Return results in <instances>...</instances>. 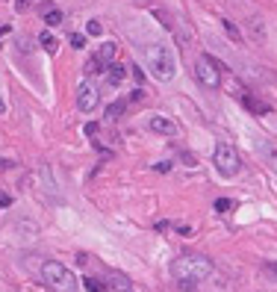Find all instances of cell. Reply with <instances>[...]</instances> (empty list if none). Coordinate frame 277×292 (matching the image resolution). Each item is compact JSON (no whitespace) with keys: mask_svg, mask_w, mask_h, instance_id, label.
<instances>
[{"mask_svg":"<svg viewBox=\"0 0 277 292\" xmlns=\"http://www.w3.org/2000/svg\"><path fill=\"white\" fill-rule=\"evenodd\" d=\"M133 3H136V6H151L154 0H133Z\"/></svg>","mask_w":277,"mask_h":292,"instance_id":"26","label":"cell"},{"mask_svg":"<svg viewBox=\"0 0 277 292\" xmlns=\"http://www.w3.org/2000/svg\"><path fill=\"white\" fill-rule=\"evenodd\" d=\"M124 77H127L124 65H115V62H112V65H109V71H106V80H109L112 86H118V83H121Z\"/></svg>","mask_w":277,"mask_h":292,"instance_id":"13","label":"cell"},{"mask_svg":"<svg viewBox=\"0 0 277 292\" xmlns=\"http://www.w3.org/2000/svg\"><path fill=\"white\" fill-rule=\"evenodd\" d=\"M98 103H101V89L91 86V83H83L80 92H77V106H80L83 112H95Z\"/></svg>","mask_w":277,"mask_h":292,"instance_id":"6","label":"cell"},{"mask_svg":"<svg viewBox=\"0 0 277 292\" xmlns=\"http://www.w3.org/2000/svg\"><path fill=\"white\" fill-rule=\"evenodd\" d=\"M212 162H215L218 174H224V177H233V174H239V169H242V159L236 154V148L227 145V142H218V145H215Z\"/></svg>","mask_w":277,"mask_h":292,"instance_id":"4","label":"cell"},{"mask_svg":"<svg viewBox=\"0 0 277 292\" xmlns=\"http://www.w3.org/2000/svg\"><path fill=\"white\" fill-rule=\"evenodd\" d=\"M41 280H44L53 292H77V277L71 275L68 266H62L59 260H44Z\"/></svg>","mask_w":277,"mask_h":292,"instance_id":"3","label":"cell"},{"mask_svg":"<svg viewBox=\"0 0 277 292\" xmlns=\"http://www.w3.org/2000/svg\"><path fill=\"white\" fill-rule=\"evenodd\" d=\"M239 98H242L245 109H248V112H254V115H268V112H271V103H265L262 98L251 95V92H239Z\"/></svg>","mask_w":277,"mask_h":292,"instance_id":"8","label":"cell"},{"mask_svg":"<svg viewBox=\"0 0 277 292\" xmlns=\"http://www.w3.org/2000/svg\"><path fill=\"white\" fill-rule=\"evenodd\" d=\"M71 48H77V51H83V48H86V38H83V35H80V33H74V35H71Z\"/></svg>","mask_w":277,"mask_h":292,"instance_id":"20","label":"cell"},{"mask_svg":"<svg viewBox=\"0 0 277 292\" xmlns=\"http://www.w3.org/2000/svg\"><path fill=\"white\" fill-rule=\"evenodd\" d=\"M221 24H224V33L236 41V45H242V33H239V27L233 24V21H227V18H221Z\"/></svg>","mask_w":277,"mask_h":292,"instance_id":"14","label":"cell"},{"mask_svg":"<svg viewBox=\"0 0 277 292\" xmlns=\"http://www.w3.org/2000/svg\"><path fill=\"white\" fill-rule=\"evenodd\" d=\"M151 130L159 133V136H168V139H174L177 133H180L177 121H171L168 115H154V118H151Z\"/></svg>","mask_w":277,"mask_h":292,"instance_id":"7","label":"cell"},{"mask_svg":"<svg viewBox=\"0 0 277 292\" xmlns=\"http://www.w3.org/2000/svg\"><path fill=\"white\" fill-rule=\"evenodd\" d=\"M41 45H44V51L48 53H56V38H53L51 33H41V38H38Z\"/></svg>","mask_w":277,"mask_h":292,"instance_id":"16","label":"cell"},{"mask_svg":"<svg viewBox=\"0 0 277 292\" xmlns=\"http://www.w3.org/2000/svg\"><path fill=\"white\" fill-rule=\"evenodd\" d=\"M124 109H127V101H115L106 106V121H118L124 115Z\"/></svg>","mask_w":277,"mask_h":292,"instance_id":"12","label":"cell"},{"mask_svg":"<svg viewBox=\"0 0 277 292\" xmlns=\"http://www.w3.org/2000/svg\"><path fill=\"white\" fill-rule=\"evenodd\" d=\"M221 68H224V65H221L215 56H209V53H204V56L195 62V74H198L201 86H207V89L221 86Z\"/></svg>","mask_w":277,"mask_h":292,"instance_id":"5","label":"cell"},{"mask_svg":"<svg viewBox=\"0 0 277 292\" xmlns=\"http://www.w3.org/2000/svg\"><path fill=\"white\" fill-rule=\"evenodd\" d=\"M130 101H145V89L138 86L136 92H133V98H130Z\"/></svg>","mask_w":277,"mask_h":292,"instance_id":"21","label":"cell"},{"mask_svg":"<svg viewBox=\"0 0 277 292\" xmlns=\"http://www.w3.org/2000/svg\"><path fill=\"white\" fill-rule=\"evenodd\" d=\"M12 204V198H9V195H0V206H9Z\"/></svg>","mask_w":277,"mask_h":292,"instance_id":"25","label":"cell"},{"mask_svg":"<svg viewBox=\"0 0 277 292\" xmlns=\"http://www.w3.org/2000/svg\"><path fill=\"white\" fill-rule=\"evenodd\" d=\"M265 269H268V272H271V275H277V263H268V266H265Z\"/></svg>","mask_w":277,"mask_h":292,"instance_id":"27","label":"cell"},{"mask_svg":"<svg viewBox=\"0 0 277 292\" xmlns=\"http://www.w3.org/2000/svg\"><path fill=\"white\" fill-rule=\"evenodd\" d=\"M83 286H86L88 292H104V286H101L95 277H83Z\"/></svg>","mask_w":277,"mask_h":292,"instance_id":"17","label":"cell"},{"mask_svg":"<svg viewBox=\"0 0 277 292\" xmlns=\"http://www.w3.org/2000/svg\"><path fill=\"white\" fill-rule=\"evenodd\" d=\"M106 286H109V292H136L133 289V280L127 275H121V272H112L109 280H106Z\"/></svg>","mask_w":277,"mask_h":292,"instance_id":"9","label":"cell"},{"mask_svg":"<svg viewBox=\"0 0 277 292\" xmlns=\"http://www.w3.org/2000/svg\"><path fill=\"white\" fill-rule=\"evenodd\" d=\"M62 21H65V15H62L56 6H44V24H48V27H59Z\"/></svg>","mask_w":277,"mask_h":292,"instance_id":"11","label":"cell"},{"mask_svg":"<svg viewBox=\"0 0 277 292\" xmlns=\"http://www.w3.org/2000/svg\"><path fill=\"white\" fill-rule=\"evenodd\" d=\"M133 77H136V83L142 86V80H145V71H142V68H133Z\"/></svg>","mask_w":277,"mask_h":292,"instance_id":"22","label":"cell"},{"mask_svg":"<svg viewBox=\"0 0 277 292\" xmlns=\"http://www.w3.org/2000/svg\"><path fill=\"white\" fill-rule=\"evenodd\" d=\"M3 169H9V162H6V159H0V172H3Z\"/></svg>","mask_w":277,"mask_h":292,"instance_id":"28","label":"cell"},{"mask_svg":"<svg viewBox=\"0 0 277 292\" xmlns=\"http://www.w3.org/2000/svg\"><path fill=\"white\" fill-rule=\"evenodd\" d=\"M215 210H218V213H230V210H233V201H227V198H218V201H215Z\"/></svg>","mask_w":277,"mask_h":292,"instance_id":"18","label":"cell"},{"mask_svg":"<svg viewBox=\"0 0 277 292\" xmlns=\"http://www.w3.org/2000/svg\"><path fill=\"white\" fill-rule=\"evenodd\" d=\"M86 136H98V124H86Z\"/></svg>","mask_w":277,"mask_h":292,"instance_id":"23","label":"cell"},{"mask_svg":"<svg viewBox=\"0 0 277 292\" xmlns=\"http://www.w3.org/2000/svg\"><path fill=\"white\" fill-rule=\"evenodd\" d=\"M104 71H106V65L104 62H98L95 56H88L86 59V74H104Z\"/></svg>","mask_w":277,"mask_h":292,"instance_id":"15","label":"cell"},{"mask_svg":"<svg viewBox=\"0 0 277 292\" xmlns=\"http://www.w3.org/2000/svg\"><path fill=\"white\" fill-rule=\"evenodd\" d=\"M212 260L204 257V254H183V257H177L171 263V275L174 280H180V286L186 289V286H195V283H201V280H207L212 275Z\"/></svg>","mask_w":277,"mask_h":292,"instance_id":"1","label":"cell"},{"mask_svg":"<svg viewBox=\"0 0 277 292\" xmlns=\"http://www.w3.org/2000/svg\"><path fill=\"white\" fill-rule=\"evenodd\" d=\"M3 112H6V103L0 101V115H3Z\"/></svg>","mask_w":277,"mask_h":292,"instance_id":"29","label":"cell"},{"mask_svg":"<svg viewBox=\"0 0 277 292\" xmlns=\"http://www.w3.org/2000/svg\"><path fill=\"white\" fill-rule=\"evenodd\" d=\"M115 51H118V45H115V41H104V45L95 51V59H98V62H104L106 68H109V65L115 62Z\"/></svg>","mask_w":277,"mask_h":292,"instance_id":"10","label":"cell"},{"mask_svg":"<svg viewBox=\"0 0 277 292\" xmlns=\"http://www.w3.org/2000/svg\"><path fill=\"white\" fill-rule=\"evenodd\" d=\"M86 33L88 35H101V33H104V27H101L98 21H88V24H86Z\"/></svg>","mask_w":277,"mask_h":292,"instance_id":"19","label":"cell"},{"mask_svg":"<svg viewBox=\"0 0 277 292\" xmlns=\"http://www.w3.org/2000/svg\"><path fill=\"white\" fill-rule=\"evenodd\" d=\"M142 59H145V68H151L159 83H168L177 71V59L174 51L165 41H151V45H142Z\"/></svg>","mask_w":277,"mask_h":292,"instance_id":"2","label":"cell"},{"mask_svg":"<svg viewBox=\"0 0 277 292\" xmlns=\"http://www.w3.org/2000/svg\"><path fill=\"white\" fill-rule=\"evenodd\" d=\"M27 6H30L27 0H15V9H18V12H21V9H27Z\"/></svg>","mask_w":277,"mask_h":292,"instance_id":"24","label":"cell"}]
</instances>
